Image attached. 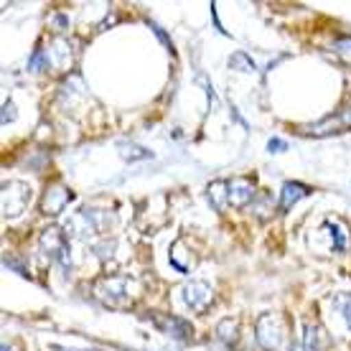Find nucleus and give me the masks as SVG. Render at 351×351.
Masks as SVG:
<instances>
[{
    "label": "nucleus",
    "instance_id": "obj_1",
    "mask_svg": "<svg viewBox=\"0 0 351 351\" xmlns=\"http://www.w3.org/2000/svg\"><path fill=\"white\" fill-rule=\"evenodd\" d=\"M95 298L107 308H128L132 306L130 278L128 275H105L95 282Z\"/></svg>",
    "mask_w": 351,
    "mask_h": 351
},
{
    "label": "nucleus",
    "instance_id": "obj_2",
    "mask_svg": "<svg viewBox=\"0 0 351 351\" xmlns=\"http://www.w3.org/2000/svg\"><path fill=\"white\" fill-rule=\"evenodd\" d=\"M110 221H112V217L105 214V211L82 209L74 219L66 221V237H95V234H102L110 227Z\"/></svg>",
    "mask_w": 351,
    "mask_h": 351
},
{
    "label": "nucleus",
    "instance_id": "obj_3",
    "mask_svg": "<svg viewBox=\"0 0 351 351\" xmlns=\"http://www.w3.org/2000/svg\"><path fill=\"white\" fill-rule=\"evenodd\" d=\"M0 206H3V217L13 219L18 214H23L26 206L31 204V186L23 181H5L3 191H0Z\"/></svg>",
    "mask_w": 351,
    "mask_h": 351
},
{
    "label": "nucleus",
    "instance_id": "obj_4",
    "mask_svg": "<svg viewBox=\"0 0 351 351\" xmlns=\"http://www.w3.org/2000/svg\"><path fill=\"white\" fill-rule=\"evenodd\" d=\"M255 336H257V343L265 351H275L282 343V336H285L282 318L278 313H263V316L257 318Z\"/></svg>",
    "mask_w": 351,
    "mask_h": 351
},
{
    "label": "nucleus",
    "instance_id": "obj_5",
    "mask_svg": "<svg viewBox=\"0 0 351 351\" xmlns=\"http://www.w3.org/2000/svg\"><path fill=\"white\" fill-rule=\"evenodd\" d=\"M41 250H44L51 260H56V263L62 265L64 270H69V267H71L66 234H64L59 227H49V229H44V232H41Z\"/></svg>",
    "mask_w": 351,
    "mask_h": 351
},
{
    "label": "nucleus",
    "instance_id": "obj_6",
    "mask_svg": "<svg viewBox=\"0 0 351 351\" xmlns=\"http://www.w3.org/2000/svg\"><path fill=\"white\" fill-rule=\"evenodd\" d=\"M36 53H38V62H44L46 69L69 71V66H71V46L66 44V41H62V38L51 41L44 51H36Z\"/></svg>",
    "mask_w": 351,
    "mask_h": 351
},
{
    "label": "nucleus",
    "instance_id": "obj_7",
    "mask_svg": "<svg viewBox=\"0 0 351 351\" xmlns=\"http://www.w3.org/2000/svg\"><path fill=\"white\" fill-rule=\"evenodd\" d=\"M150 321L158 328L160 334L171 336V339H178V341H189L193 336V326L189 321L178 316H171V313H150Z\"/></svg>",
    "mask_w": 351,
    "mask_h": 351
},
{
    "label": "nucleus",
    "instance_id": "obj_8",
    "mask_svg": "<svg viewBox=\"0 0 351 351\" xmlns=\"http://www.w3.org/2000/svg\"><path fill=\"white\" fill-rule=\"evenodd\" d=\"M214 300V288L204 280H191L184 285V303L193 313H206V308Z\"/></svg>",
    "mask_w": 351,
    "mask_h": 351
},
{
    "label": "nucleus",
    "instance_id": "obj_9",
    "mask_svg": "<svg viewBox=\"0 0 351 351\" xmlns=\"http://www.w3.org/2000/svg\"><path fill=\"white\" fill-rule=\"evenodd\" d=\"M227 191H229V206L234 209H245L247 204H255V181L252 178H245V176H234L227 181Z\"/></svg>",
    "mask_w": 351,
    "mask_h": 351
},
{
    "label": "nucleus",
    "instance_id": "obj_10",
    "mask_svg": "<svg viewBox=\"0 0 351 351\" xmlns=\"http://www.w3.org/2000/svg\"><path fill=\"white\" fill-rule=\"evenodd\" d=\"M74 199V193L62 184H51L46 186L44 196H41V211H44L46 217H59L64 209H66V204Z\"/></svg>",
    "mask_w": 351,
    "mask_h": 351
},
{
    "label": "nucleus",
    "instance_id": "obj_11",
    "mask_svg": "<svg viewBox=\"0 0 351 351\" xmlns=\"http://www.w3.org/2000/svg\"><path fill=\"white\" fill-rule=\"evenodd\" d=\"M351 130V105L339 114L326 117L324 123L313 125V128H303L306 135H331V132H346Z\"/></svg>",
    "mask_w": 351,
    "mask_h": 351
},
{
    "label": "nucleus",
    "instance_id": "obj_12",
    "mask_svg": "<svg viewBox=\"0 0 351 351\" xmlns=\"http://www.w3.org/2000/svg\"><path fill=\"white\" fill-rule=\"evenodd\" d=\"M321 232H326V234L331 237V250H334V252H343V250L349 247V229H346L343 221L326 219L324 227H321Z\"/></svg>",
    "mask_w": 351,
    "mask_h": 351
},
{
    "label": "nucleus",
    "instance_id": "obj_13",
    "mask_svg": "<svg viewBox=\"0 0 351 351\" xmlns=\"http://www.w3.org/2000/svg\"><path fill=\"white\" fill-rule=\"evenodd\" d=\"M311 189L298 181H288V184H282V191H280V211H288L290 206H295L300 199H306Z\"/></svg>",
    "mask_w": 351,
    "mask_h": 351
},
{
    "label": "nucleus",
    "instance_id": "obj_14",
    "mask_svg": "<svg viewBox=\"0 0 351 351\" xmlns=\"http://www.w3.org/2000/svg\"><path fill=\"white\" fill-rule=\"evenodd\" d=\"M321 343H324V328L306 321L303 324V351H321Z\"/></svg>",
    "mask_w": 351,
    "mask_h": 351
},
{
    "label": "nucleus",
    "instance_id": "obj_15",
    "mask_svg": "<svg viewBox=\"0 0 351 351\" xmlns=\"http://www.w3.org/2000/svg\"><path fill=\"white\" fill-rule=\"evenodd\" d=\"M206 196L214 209H227L229 206V191H227V181H211L209 189H206Z\"/></svg>",
    "mask_w": 351,
    "mask_h": 351
},
{
    "label": "nucleus",
    "instance_id": "obj_16",
    "mask_svg": "<svg viewBox=\"0 0 351 351\" xmlns=\"http://www.w3.org/2000/svg\"><path fill=\"white\" fill-rule=\"evenodd\" d=\"M217 336H219V341L224 343H232L239 339V321L237 318H224V321H219V326H217Z\"/></svg>",
    "mask_w": 351,
    "mask_h": 351
},
{
    "label": "nucleus",
    "instance_id": "obj_17",
    "mask_svg": "<svg viewBox=\"0 0 351 351\" xmlns=\"http://www.w3.org/2000/svg\"><path fill=\"white\" fill-rule=\"evenodd\" d=\"M334 308L343 316L346 328L351 331V293H339V295H334Z\"/></svg>",
    "mask_w": 351,
    "mask_h": 351
},
{
    "label": "nucleus",
    "instance_id": "obj_18",
    "mask_svg": "<svg viewBox=\"0 0 351 351\" xmlns=\"http://www.w3.org/2000/svg\"><path fill=\"white\" fill-rule=\"evenodd\" d=\"M229 66H232V69H237V71H247V74L257 71L255 62H252V59H250L247 53H242V51H237L232 59H229Z\"/></svg>",
    "mask_w": 351,
    "mask_h": 351
},
{
    "label": "nucleus",
    "instance_id": "obj_19",
    "mask_svg": "<svg viewBox=\"0 0 351 351\" xmlns=\"http://www.w3.org/2000/svg\"><path fill=\"white\" fill-rule=\"evenodd\" d=\"M120 156L125 160H138V158H148V150L138 148V145H128V143H120Z\"/></svg>",
    "mask_w": 351,
    "mask_h": 351
},
{
    "label": "nucleus",
    "instance_id": "obj_20",
    "mask_svg": "<svg viewBox=\"0 0 351 351\" xmlns=\"http://www.w3.org/2000/svg\"><path fill=\"white\" fill-rule=\"evenodd\" d=\"M334 51L339 53V56H341L346 64H351V36L336 38V41H334Z\"/></svg>",
    "mask_w": 351,
    "mask_h": 351
},
{
    "label": "nucleus",
    "instance_id": "obj_21",
    "mask_svg": "<svg viewBox=\"0 0 351 351\" xmlns=\"http://www.w3.org/2000/svg\"><path fill=\"white\" fill-rule=\"evenodd\" d=\"M114 245H117L114 239H112V242H110V239H105L102 245H95V247H92V250H95V252H97V257H99V260H107V257L112 255Z\"/></svg>",
    "mask_w": 351,
    "mask_h": 351
},
{
    "label": "nucleus",
    "instance_id": "obj_22",
    "mask_svg": "<svg viewBox=\"0 0 351 351\" xmlns=\"http://www.w3.org/2000/svg\"><path fill=\"white\" fill-rule=\"evenodd\" d=\"M13 120H16V105H13V102H5V105H3V125L13 123Z\"/></svg>",
    "mask_w": 351,
    "mask_h": 351
},
{
    "label": "nucleus",
    "instance_id": "obj_23",
    "mask_svg": "<svg viewBox=\"0 0 351 351\" xmlns=\"http://www.w3.org/2000/svg\"><path fill=\"white\" fill-rule=\"evenodd\" d=\"M285 148H288V145L282 141H278V138H272V141L267 143V150H270V153H282Z\"/></svg>",
    "mask_w": 351,
    "mask_h": 351
}]
</instances>
